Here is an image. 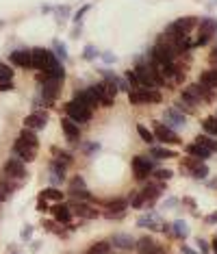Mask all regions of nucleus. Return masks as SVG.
I'll return each mask as SVG.
<instances>
[{
  "label": "nucleus",
  "mask_w": 217,
  "mask_h": 254,
  "mask_svg": "<svg viewBox=\"0 0 217 254\" xmlns=\"http://www.w3.org/2000/svg\"><path fill=\"white\" fill-rule=\"evenodd\" d=\"M135 76H137L139 85L141 87H148V89H154V87H161L165 83V78L159 74V70L152 65V61H137L135 65Z\"/></svg>",
  "instance_id": "nucleus-1"
},
{
  "label": "nucleus",
  "mask_w": 217,
  "mask_h": 254,
  "mask_svg": "<svg viewBox=\"0 0 217 254\" xmlns=\"http://www.w3.org/2000/svg\"><path fill=\"white\" fill-rule=\"evenodd\" d=\"M104 76H107V80L104 83H96L92 91L96 94V98H98V104L102 106H113V100H115V94H118V78H115L113 74L104 72Z\"/></svg>",
  "instance_id": "nucleus-2"
},
{
  "label": "nucleus",
  "mask_w": 217,
  "mask_h": 254,
  "mask_svg": "<svg viewBox=\"0 0 217 254\" xmlns=\"http://www.w3.org/2000/svg\"><path fill=\"white\" fill-rule=\"evenodd\" d=\"M4 178L18 182V185H22V180L26 178V170H24V161H20L18 156H13V159H9L7 163H4V170H2Z\"/></svg>",
  "instance_id": "nucleus-3"
},
{
  "label": "nucleus",
  "mask_w": 217,
  "mask_h": 254,
  "mask_svg": "<svg viewBox=\"0 0 217 254\" xmlns=\"http://www.w3.org/2000/svg\"><path fill=\"white\" fill-rule=\"evenodd\" d=\"M128 100L130 104H150V102H161V94L156 89H148V87H139L128 91Z\"/></svg>",
  "instance_id": "nucleus-4"
},
{
  "label": "nucleus",
  "mask_w": 217,
  "mask_h": 254,
  "mask_svg": "<svg viewBox=\"0 0 217 254\" xmlns=\"http://www.w3.org/2000/svg\"><path fill=\"white\" fill-rule=\"evenodd\" d=\"M65 113H68V118L72 122H76V124H85V122L92 120V109H87V106H83L76 100H70L68 104H65Z\"/></svg>",
  "instance_id": "nucleus-5"
},
{
  "label": "nucleus",
  "mask_w": 217,
  "mask_h": 254,
  "mask_svg": "<svg viewBox=\"0 0 217 254\" xmlns=\"http://www.w3.org/2000/svg\"><path fill=\"white\" fill-rule=\"evenodd\" d=\"M13 154L18 156L20 161H26V163H31L35 161V156H37V146L33 144H26L24 139H16V144H13Z\"/></svg>",
  "instance_id": "nucleus-6"
},
{
  "label": "nucleus",
  "mask_w": 217,
  "mask_h": 254,
  "mask_svg": "<svg viewBox=\"0 0 217 254\" xmlns=\"http://www.w3.org/2000/svg\"><path fill=\"white\" fill-rule=\"evenodd\" d=\"M215 30H217V22L213 18H204L200 22V26H198V39H195V46H204V44H209V39L215 35Z\"/></svg>",
  "instance_id": "nucleus-7"
},
{
  "label": "nucleus",
  "mask_w": 217,
  "mask_h": 254,
  "mask_svg": "<svg viewBox=\"0 0 217 254\" xmlns=\"http://www.w3.org/2000/svg\"><path fill=\"white\" fill-rule=\"evenodd\" d=\"M152 167H154V161L148 159V156H144V154H139V156H135V159H133L135 178H139V180L148 178V174L152 172Z\"/></svg>",
  "instance_id": "nucleus-8"
},
{
  "label": "nucleus",
  "mask_w": 217,
  "mask_h": 254,
  "mask_svg": "<svg viewBox=\"0 0 217 254\" xmlns=\"http://www.w3.org/2000/svg\"><path fill=\"white\" fill-rule=\"evenodd\" d=\"M152 135H154V139L163 141V144H178V141H180L178 135H176V130L169 128V126H165V124H161V122H156V124H154Z\"/></svg>",
  "instance_id": "nucleus-9"
},
{
  "label": "nucleus",
  "mask_w": 217,
  "mask_h": 254,
  "mask_svg": "<svg viewBox=\"0 0 217 254\" xmlns=\"http://www.w3.org/2000/svg\"><path fill=\"white\" fill-rule=\"evenodd\" d=\"M68 194L78 198V200H89V191H87V185H85L83 176H74L72 180H70V187H68Z\"/></svg>",
  "instance_id": "nucleus-10"
},
{
  "label": "nucleus",
  "mask_w": 217,
  "mask_h": 254,
  "mask_svg": "<svg viewBox=\"0 0 217 254\" xmlns=\"http://www.w3.org/2000/svg\"><path fill=\"white\" fill-rule=\"evenodd\" d=\"M54 59V54L46 48H33L31 50V61H33V68L35 70H44L50 61Z\"/></svg>",
  "instance_id": "nucleus-11"
},
{
  "label": "nucleus",
  "mask_w": 217,
  "mask_h": 254,
  "mask_svg": "<svg viewBox=\"0 0 217 254\" xmlns=\"http://www.w3.org/2000/svg\"><path fill=\"white\" fill-rule=\"evenodd\" d=\"M48 124V113L46 111H33L31 115H26L24 120V128H31V130H39Z\"/></svg>",
  "instance_id": "nucleus-12"
},
{
  "label": "nucleus",
  "mask_w": 217,
  "mask_h": 254,
  "mask_svg": "<svg viewBox=\"0 0 217 254\" xmlns=\"http://www.w3.org/2000/svg\"><path fill=\"white\" fill-rule=\"evenodd\" d=\"M107 220H120V217H124V213H126V209H128V200H113V202H107Z\"/></svg>",
  "instance_id": "nucleus-13"
},
{
  "label": "nucleus",
  "mask_w": 217,
  "mask_h": 254,
  "mask_svg": "<svg viewBox=\"0 0 217 254\" xmlns=\"http://www.w3.org/2000/svg\"><path fill=\"white\" fill-rule=\"evenodd\" d=\"M9 61L18 68H33V61H31V50H13L9 54Z\"/></svg>",
  "instance_id": "nucleus-14"
},
{
  "label": "nucleus",
  "mask_w": 217,
  "mask_h": 254,
  "mask_svg": "<svg viewBox=\"0 0 217 254\" xmlns=\"http://www.w3.org/2000/svg\"><path fill=\"white\" fill-rule=\"evenodd\" d=\"M139 228H150V230H163V222L159 220L156 213H148V215H141L137 220Z\"/></svg>",
  "instance_id": "nucleus-15"
},
{
  "label": "nucleus",
  "mask_w": 217,
  "mask_h": 254,
  "mask_svg": "<svg viewBox=\"0 0 217 254\" xmlns=\"http://www.w3.org/2000/svg\"><path fill=\"white\" fill-rule=\"evenodd\" d=\"M185 167L191 172V176H193V178H206V174H209V167L204 165V161L187 159L185 161Z\"/></svg>",
  "instance_id": "nucleus-16"
},
{
  "label": "nucleus",
  "mask_w": 217,
  "mask_h": 254,
  "mask_svg": "<svg viewBox=\"0 0 217 254\" xmlns=\"http://www.w3.org/2000/svg\"><path fill=\"white\" fill-rule=\"evenodd\" d=\"M52 215H54V222H59V224H70V220H72V209H70L68 204H63V202H57V204L52 206Z\"/></svg>",
  "instance_id": "nucleus-17"
},
{
  "label": "nucleus",
  "mask_w": 217,
  "mask_h": 254,
  "mask_svg": "<svg viewBox=\"0 0 217 254\" xmlns=\"http://www.w3.org/2000/svg\"><path fill=\"white\" fill-rule=\"evenodd\" d=\"M70 209H72V213H76L78 217H85V220H96V217L100 215L98 209H94V206L85 204V202H76V204H72Z\"/></svg>",
  "instance_id": "nucleus-18"
},
{
  "label": "nucleus",
  "mask_w": 217,
  "mask_h": 254,
  "mask_svg": "<svg viewBox=\"0 0 217 254\" xmlns=\"http://www.w3.org/2000/svg\"><path fill=\"white\" fill-rule=\"evenodd\" d=\"M61 128H63L65 139H68V141H78V139H80V128H78V124H76V122H72L70 118H63V120H61Z\"/></svg>",
  "instance_id": "nucleus-19"
},
{
  "label": "nucleus",
  "mask_w": 217,
  "mask_h": 254,
  "mask_svg": "<svg viewBox=\"0 0 217 254\" xmlns=\"http://www.w3.org/2000/svg\"><path fill=\"white\" fill-rule=\"evenodd\" d=\"M165 126H169V128H178V126H185V115L180 113L178 109H165Z\"/></svg>",
  "instance_id": "nucleus-20"
},
{
  "label": "nucleus",
  "mask_w": 217,
  "mask_h": 254,
  "mask_svg": "<svg viewBox=\"0 0 217 254\" xmlns=\"http://www.w3.org/2000/svg\"><path fill=\"white\" fill-rule=\"evenodd\" d=\"M74 100L80 102L83 106H87V109H94V106L98 104V98H96V94L92 91V87L83 89V91H76V94H74Z\"/></svg>",
  "instance_id": "nucleus-21"
},
{
  "label": "nucleus",
  "mask_w": 217,
  "mask_h": 254,
  "mask_svg": "<svg viewBox=\"0 0 217 254\" xmlns=\"http://www.w3.org/2000/svg\"><path fill=\"white\" fill-rule=\"evenodd\" d=\"M135 248H137L139 254H154L159 250V243H156L152 237H144V239L135 241Z\"/></svg>",
  "instance_id": "nucleus-22"
},
{
  "label": "nucleus",
  "mask_w": 217,
  "mask_h": 254,
  "mask_svg": "<svg viewBox=\"0 0 217 254\" xmlns=\"http://www.w3.org/2000/svg\"><path fill=\"white\" fill-rule=\"evenodd\" d=\"M109 243H113V248H120V250H133L135 248V239L130 235H113L111 237V241Z\"/></svg>",
  "instance_id": "nucleus-23"
},
{
  "label": "nucleus",
  "mask_w": 217,
  "mask_h": 254,
  "mask_svg": "<svg viewBox=\"0 0 217 254\" xmlns=\"http://www.w3.org/2000/svg\"><path fill=\"white\" fill-rule=\"evenodd\" d=\"M65 180V167L61 163H57V161H52L50 163V182L52 185H61Z\"/></svg>",
  "instance_id": "nucleus-24"
},
{
  "label": "nucleus",
  "mask_w": 217,
  "mask_h": 254,
  "mask_svg": "<svg viewBox=\"0 0 217 254\" xmlns=\"http://www.w3.org/2000/svg\"><path fill=\"white\" fill-rule=\"evenodd\" d=\"M187 154H189L191 159H195V161H206L211 156V152L206 148H202L200 144H191V146H187Z\"/></svg>",
  "instance_id": "nucleus-25"
},
{
  "label": "nucleus",
  "mask_w": 217,
  "mask_h": 254,
  "mask_svg": "<svg viewBox=\"0 0 217 254\" xmlns=\"http://www.w3.org/2000/svg\"><path fill=\"white\" fill-rule=\"evenodd\" d=\"M163 189H165V185H163V182H156V185H148L144 191H141V194H144L145 202H154L156 198L161 196V191H163Z\"/></svg>",
  "instance_id": "nucleus-26"
},
{
  "label": "nucleus",
  "mask_w": 217,
  "mask_h": 254,
  "mask_svg": "<svg viewBox=\"0 0 217 254\" xmlns=\"http://www.w3.org/2000/svg\"><path fill=\"white\" fill-rule=\"evenodd\" d=\"M200 85H204V87L209 89H217V70H206V72H202L200 76Z\"/></svg>",
  "instance_id": "nucleus-27"
},
{
  "label": "nucleus",
  "mask_w": 217,
  "mask_h": 254,
  "mask_svg": "<svg viewBox=\"0 0 217 254\" xmlns=\"http://www.w3.org/2000/svg\"><path fill=\"white\" fill-rule=\"evenodd\" d=\"M171 235H176L178 239H187V237H189V226H187L183 220H176L174 224H171Z\"/></svg>",
  "instance_id": "nucleus-28"
},
{
  "label": "nucleus",
  "mask_w": 217,
  "mask_h": 254,
  "mask_svg": "<svg viewBox=\"0 0 217 254\" xmlns=\"http://www.w3.org/2000/svg\"><path fill=\"white\" fill-rule=\"evenodd\" d=\"M195 144H200L202 148H206L209 152H217V139H211L209 135H198L195 137Z\"/></svg>",
  "instance_id": "nucleus-29"
},
{
  "label": "nucleus",
  "mask_w": 217,
  "mask_h": 254,
  "mask_svg": "<svg viewBox=\"0 0 217 254\" xmlns=\"http://www.w3.org/2000/svg\"><path fill=\"white\" fill-rule=\"evenodd\" d=\"M39 198H44V200H52V202H63V191L54 189V187H48V189L42 191V196Z\"/></svg>",
  "instance_id": "nucleus-30"
},
{
  "label": "nucleus",
  "mask_w": 217,
  "mask_h": 254,
  "mask_svg": "<svg viewBox=\"0 0 217 254\" xmlns=\"http://www.w3.org/2000/svg\"><path fill=\"white\" fill-rule=\"evenodd\" d=\"M202 126H204V133H206V135L217 137V115H211V118H206L204 122H202Z\"/></svg>",
  "instance_id": "nucleus-31"
},
{
  "label": "nucleus",
  "mask_w": 217,
  "mask_h": 254,
  "mask_svg": "<svg viewBox=\"0 0 217 254\" xmlns=\"http://www.w3.org/2000/svg\"><path fill=\"white\" fill-rule=\"evenodd\" d=\"M109 252H111V243L109 241H98L87 250V254H109Z\"/></svg>",
  "instance_id": "nucleus-32"
},
{
  "label": "nucleus",
  "mask_w": 217,
  "mask_h": 254,
  "mask_svg": "<svg viewBox=\"0 0 217 254\" xmlns=\"http://www.w3.org/2000/svg\"><path fill=\"white\" fill-rule=\"evenodd\" d=\"M152 156L154 159H174L176 152L168 148H152Z\"/></svg>",
  "instance_id": "nucleus-33"
},
{
  "label": "nucleus",
  "mask_w": 217,
  "mask_h": 254,
  "mask_svg": "<svg viewBox=\"0 0 217 254\" xmlns=\"http://www.w3.org/2000/svg\"><path fill=\"white\" fill-rule=\"evenodd\" d=\"M52 154H54V156H57V159H54V161H57V163H61L63 167L72 165V156H70V154H68V152H59L57 148H54V150H52Z\"/></svg>",
  "instance_id": "nucleus-34"
},
{
  "label": "nucleus",
  "mask_w": 217,
  "mask_h": 254,
  "mask_svg": "<svg viewBox=\"0 0 217 254\" xmlns=\"http://www.w3.org/2000/svg\"><path fill=\"white\" fill-rule=\"evenodd\" d=\"M20 139H24V141H26V144L39 146V141H37V135H35V130H31V128H24L22 133H20Z\"/></svg>",
  "instance_id": "nucleus-35"
},
{
  "label": "nucleus",
  "mask_w": 217,
  "mask_h": 254,
  "mask_svg": "<svg viewBox=\"0 0 217 254\" xmlns=\"http://www.w3.org/2000/svg\"><path fill=\"white\" fill-rule=\"evenodd\" d=\"M137 133H139V137H141V139L145 141V144H152V141H154V135H152V130H148V128H145L144 124H139V126H137Z\"/></svg>",
  "instance_id": "nucleus-36"
},
{
  "label": "nucleus",
  "mask_w": 217,
  "mask_h": 254,
  "mask_svg": "<svg viewBox=\"0 0 217 254\" xmlns=\"http://www.w3.org/2000/svg\"><path fill=\"white\" fill-rule=\"evenodd\" d=\"M0 80H13V70H11V65L0 63Z\"/></svg>",
  "instance_id": "nucleus-37"
},
{
  "label": "nucleus",
  "mask_w": 217,
  "mask_h": 254,
  "mask_svg": "<svg viewBox=\"0 0 217 254\" xmlns=\"http://www.w3.org/2000/svg\"><path fill=\"white\" fill-rule=\"evenodd\" d=\"M54 57L61 61V63H63L65 59H68V52H65V46H63L61 42H54Z\"/></svg>",
  "instance_id": "nucleus-38"
},
{
  "label": "nucleus",
  "mask_w": 217,
  "mask_h": 254,
  "mask_svg": "<svg viewBox=\"0 0 217 254\" xmlns=\"http://www.w3.org/2000/svg\"><path fill=\"white\" fill-rule=\"evenodd\" d=\"M144 204H145V198H144V194H141V191L130 198V206H133V209H141Z\"/></svg>",
  "instance_id": "nucleus-39"
},
{
  "label": "nucleus",
  "mask_w": 217,
  "mask_h": 254,
  "mask_svg": "<svg viewBox=\"0 0 217 254\" xmlns=\"http://www.w3.org/2000/svg\"><path fill=\"white\" fill-rule=\"evenodd\" d=\"M176 109H178L180 111V113H183V111H185V113H193V106H191V104H187L185 102V100H178V102H176Z\"/></svg>",
  "instance_id": "nucleus-40"
},
{
  "label": "nucleus",
  "mask_w": 217,
  "mask_h": 254,
  "mask_svg": "<svg viewBox=\"0 0 217 254\" xmlns=\"http://www.w3.org/2000/svg\"><path fill=\"white\" fill-rule=\"evenodd\" d=\"M156 178L159 180H169L171 178V170H156Z\"/></svg>",
  "instance_id": "nucleus-41"
},
{
  "label": "nucleus",
  "mask_w": 217,
  "mask_h": 254,
  "mask_svg": "<svg viewBox=\"0 0 217 254\" xmlns=\"http://www.w3.org/2000/svg\"><path fill=\"white\" fill-rule=\"evenodd\" d=\"M37 211H39V213H46V211H50L48 200H44V198H39V202H37Z\"/></svg>",
  "instance_id": "nucleus-42"
},
{
  "label": "nucleus",
  "mask_w": 217,
  "mask_h": 254,
  "mask_svg": "<svg viewBox=\"0 0 217 254\" xmlns=\"http://www.w3.org/2000/svg\"><path fill=\"white\" fill-rule=\"evenodd\" d=\"M13 89V80H0V91H11Z\"/></svg>",
  "instance_id": "nucleus-43"
},
{
  "label": "nucleus",
  "mask_w": 217,
  "mask_h": 254,
  "mask_svg": "<svg viewBox=\"0 0 217 254\" xmlns=\"http://www.w3.org/2000/svg\"><path fill=\"white\" fill-rule=\"evenodd\" d=\"M96 54L98 52H96L94 46H87V48H85V59H96Z\"/></svg>",
  "instance_id": "nucleus-44"
},
{
  "label": "nucleus",
  "mask_w": 217,
  "mask_h": 254,
  "mask_svg": "<svg viewBox=\"0 0 217 254\" xmlns=\"http://www.w3.org/2000/svg\"><path fill=\"white\" fill-rule=\"evenodd\" d=\"M31 235H33V226H26L22 230V241H28V239H31Z\"/></svg>",
  "instance_id": "nucleus-45"
},
{
  "label": "nucleus",
  "mask_w": 217,
  "mask_h": 254,
  "mask_svg": "<svg viewBox=\"0 0 217 254\" xmlns=\"http://www.w3.org/2000/svg\"><path fill=\"white\" fill-rule=\"evenodd\" d=\"M98 148H100V146H98V144H87V146H85V148H83V150H85V154H92V152H96V150H98Z\"/></svg>",
  "instance_id": "nucleus-46"
},
{
  "label": "nucleus",
  "mask_w": 217,
  "mask_h": 254,
  "mask_svg": "<svg viewBox=\"0 0 217 254\" xmlns=\"http://www.w3.org/2000/svg\"><path fill=\"white\" fill-rule=\"evenodd\" d=\"M206 224H217V211H215V213H211V215L206 217Z\"/></svg>",
  "instance_id": "nucleus-47"
},
{
  "label": "nucleus",
  "mask_w": 217,
  "mask_h": 254,
  "mask_svg": "<svg viewBox=\"0 0 217 254\" xmlns=\"http://www.w3.org/2000/svg\"><path fill=\"white\" fill-rule=\"evenodd\" d=\"M198 246H200L202 252H209V243H206L204 239H198Z\"/></svg>",
  "instance_id": "nucleus-48"
},
{
  "label": "nucleus",
  "mask_w": 217,
  "mask_h": 254,
  "mask_svg": "<svg viewBox=\"0 0 217 254\" xmlns=\"http://www.w3.org/2000/svg\"><path fill=\"white\" fill-rule=\"evenodd\" d=\"M211 63L215 65V70H217V48L213 50V52H211Z\"/></svg>",
  "instance_id": "nucleus-49"
},
{
  "label": "nucleus",
  "mask_w": 217,
  "mask_h": 254,
  "mask_svg": "<svg viewBox=\"0 0 217 254\" xmlns=\"http://www.w3.org/2000/svg\"><path fill=\"white\" fill-rule=\"evenodd\" d=\"M7 198H9V196H7V191H4L2 187H0V204H2V202L7 200Z\"/></svg>",
  "instance_id": "nucleus-50"
},
{
  "label": "nucleus",
  "mask_w": 217,
  "mask_h": 254,
  "mask_svg": "<svg viewBox=\"0 0 217 254\" xmlns=\"http://www.w3.org/2000/svg\"><path fill=\"white\" fill-rule=\"evenodd\" d=\"M183 254H195L193 250H191V248H187V246H183Z\"/></svg>",
  "instance_id": "nucleus-51"
},
{
  "label": "nucleus",
  "mask_w": 217,
  "mask_h": 254,
  "mask_svg": "<svg viewBox=\"0 0 217 254\" xmlns=\"http://www.w3.org/2000/svg\"><path fill=\"white\" fill-rule=\"evenodd\" d=\"M174 204H176V200H174V198H169V200L165 202V206H174Z\"/></svg>",
  "instance_id": "nucleus-52"
},
{
  "label": "nucleus",
  "mask_w": 217,
  "mask_h": 254,
  "mask_svg": "<svg viewBox=\"0 0 217 254\" xmlns=\"http://www.w3.org/2000/svg\"><path fill=\"white\" fill-rule=\"evenodd\" d=\"M213 254H217V237L213 239Z\"/></svg>",
  "instance_id": "nucleus-53"
},
{
  "label": "nucleus",
  "mask_w": 217,
  "mask_h": 254,
  "mask_svg": "<svg viewBox=\"0 0 217 254\" xmlns=\"http://www.w3.org/2000/svg\"><path fill=\"white\" fill-rule=\"evenodd\" d=\"M7 254H20V252L16 250V248H9V252H7Z\"/></svg>",
  "instance_id": "nucleus-54"
},
{
  "label": "nucleus",
  "mask_w": 217,
  "mask_h": 254,
  "mask_svg": "<svg viewBox=\"0 0 217 254\" xmlns=\"http://www.w3.org/2000/svg\"><path fill=\"white\" fill-rule=\"evenodd\" d=\"M154 254H165V250H161V248H159V250H156Z\"/></svg>",
  "instance_id": "nucleus-55"
}]
</instances>
